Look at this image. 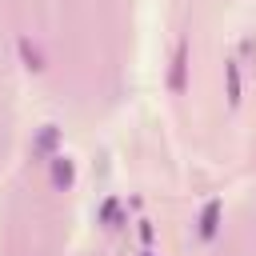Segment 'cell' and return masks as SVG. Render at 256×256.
<instances>
[{
  "label": "cell",
  "mask_w": 256,
  "mask_h": 256,
  "mask_svg": "<svg viewBox=\"0 0 256 256\" xmlns=\"http://www.w3.org/2000/svg\"><path fill=\"white\" fill-rule=\"evenodd\" d=\"M220 216H224V204L212 196V200H204V208H200V220H196V232H200V240H216V232H220Z\"/></svg>",
  "instance_id": "cell-1"
},
{
  "label": "cell",
  "mask_w": 256,
  "mask_h": 256,
  "mask_svg": "<svg viewBox=\"0 0 256 256\" xmlns=\"http://www.w3.org/2000/svg\"><path fill=\"white\" fill-rule=\"evenodd\" d=\"M168 88H172V92H184V88H188V40H180V44H176L172 72H168Z\"/></svg>",
  "instance_id": "cell-2"
},
{
  "label": "cell",
  "mask_w": 256,
  "mask_h": 256,
  "mask_svg": "<svg viewBox=\"0 0 256 256\" xmlns=\"http://www.w3.org/2000/svg\"><path fill=\"white\" fill-rule=\"evenodd\" d=\"M48 164H52V184H56V188H72V184H76V164H72V156L56 152Z\"/></svg>",
  "instance_id": "cell-3"
},
{
  "label": "cell",
  "mask_w": 256,
  "mask_h": 256,
  "mask_svg": "<svg viewBox=\"0 0 256 256\" xmlns=\"http://www.w3.org/2000/svg\"><path fill=\"white\" fill-rule=\"evenodd\" d=\"M224 80H228V104L240 108V96H244V84H240V60H228V64H224Z\"/></svg>",
  "instance_id": "cell-4"
},
{
  "label": "cell",
  "mask_w": 256,
  "mask_h": 256,
  "mask_svg": "<svg viewBox=\"0 0 256 256\" xmlns=\"http://www.w3.org/2000/svg\"><path fill=\"white\" fill-rule=\"evenodd\" d=\"M56 144H60V128H56V124H44V128H40V136H36V144H32V148H36V156H48V152H52V148H56Z\"/></svg>",
  "instance_id": "cell-5"
},
{
  "label": "cell",
  "mask_w": 256,
  "mask_h": 256,
  "mask_svg": "<svg viewBox=\"0 0 256 256\" xmlns=\"http://www.w3.org/2000/svg\"><path fill=\"white\" fill-rule=\"evenodd\" d=\"M16 48H20V56H24V64H28L32 72H40V68H44V56H40V48H36L28 36H20V40H16Z\"/></svg>",
  "instance_id": "cell-6"
},
{
  "label": "cell",
  "mask_w": 256,
  "mask_h": 256,
  "mask_svg": "<svg viewBox=\"0 0 256 256\" xmlns=\"http://www.w3.org/2000/svg\"><path fill=\"white\" fill-rule=\"evenodd\" d=\"M100 224H104V228H120V224H124V216H120V200H116V196H108V200L100 204Z\"/></svg>",
  "instance_id": "cell-7"
},
{
  "label": "cell",
  "mask_w": 256,
  "mask_h": 256,
  "mask_svg": "<svg viewBox=\"0 0 256 256\" xmlns=\"http://www.w3.org/2000/svg\"><path fill=\"white\" fill-rule=\"evenodd\" d=\"M140 240H144V244H152V224H148V220H140Z\"/></svg>",
  "instance_id": "cell-8"
},
{
  "label": "cell",
  "mask_w": 256,
  "mask_h": 256,
  "mask_svg": "<svg viewBox=\"0 0 256 256\" xmlns=\"http://www.w3.org/2000/svg\"><path fill=\"white\" fill-rule=\"evenodd\" d=\"M140 256H152V252H140Z\"/></svg>",
  "instance_id": "cell-9"
}]
</instances>
